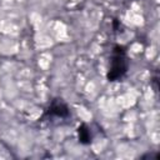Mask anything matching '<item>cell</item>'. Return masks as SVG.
I'll return each instance as SVG.
<instances>
[{
  "instance_id": "cell-1",
  "label": "cell",
  "mask_w": 160,
  "mask_h": 160,
  "mask_svg": "<svg viewBox=\"0 0 160 160\" xmlns=\"http://www.w3.org/2000/svg\"><path fill=\"white\" fill-rule=\"evenodd\" d=\"M129 69V58L122 46L115 45L110 60V68L106 74L109 81H116L121 79Z\"/></svg>"
},
{
  "instance_id": "cell-2",
  "label": "cell",
  "mask_w": 160,
  "mask_h": 160,
  "mask_svg": "<svg viewBox=\"0 0 160 160\" xmlns=\"http://www.w3.org/2000/svg\"><path fill=\"white\" fill-rule=\"evenodd\" d=\"M46 115L48 116H55V118H60V119H66L70 116V110L69 106L66 105V102L62 99H54L48 110H46Z\"/></svg>"
},
{
  "instance_id": "cell-3",
  "label": "cell",
  "mask_w": 160,
  "mask_h": 160,
  "mask_svg": "<svg viewBox=\"0 0 160 160\" xmlns=\"http://www.w3.org/2000/svg\"><path fill=\"white\" fill-rule=\"evenodd\" d=\"M78 136H79V142L82 145H89L92 141V134L90 128L86 124H82L78 129Z\"/></svg>"
},
{
  "instance_id": "cell-4",
  "label": "cell",
  "mask_w": 160,
  "mask_h": 160,
  "mask_svg": "<svg viewBox=\"0 0 160 160\" xmlns=\"http://www.w3.org/2000/svg\"><path fill=\"white\" fill-rule=\"evenodd\" d=\"M146 158H150V159H158L159 155H158L156 152H148V154H144V155L141 156V159H146Z\"/></svg>"
}]
</instances>
